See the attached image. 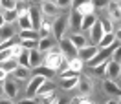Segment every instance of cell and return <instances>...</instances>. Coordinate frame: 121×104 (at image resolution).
<instances>
[{
  "instance_id": "obj_47",
  "label": "cell",
  "mask_w": 121,
  "mask_h": 104,
  "mask_svg": "<svg viewBox=\"0 0 121 104\" xmlns=\"http://www.w3.org/2000/svg\"><path fill=\"white\" fill-rule=\"evenodd\" d=\"M81 100H83L81 97H73V99L70 100V104H81Z\"/></svg>"
},
{
  "instance_id": "obj_30",
  "label": "cell",
  "mask_w": 121,
  "mask_h": 104,
  "mask_svg": "<svg viewBox=\"0 0 121 104\" xmlns=\"http://www.w3.org/2000/svg\"><path fill=\"white\" fill-rule=\"evenodd\" d=\"M108 62V60H106ZM106 62H101V64H97V66H92V73L97 75V77H101V79H105L106 75Z\"/></svg>"
},
{
  "instance_id": "obj_41",
  "label": "cell",
  "mask_w": 121,
  "mask_h": 104,
  "mask_svg": "<svg viewBox=\"0 0 121 104\" xmlns=\"http://www.w3.org/2000/svg\"><path fill=\"white\" fill-rule=\"evenodd\" d=\"M55 4H57L60 9L62 8H70V6H72V0H55Z\"/></svg>"
},
{
  "instance_id": "obj_56",
  "label": "cell",
  "mask_w": 121,
  "mask_h": 104,
  "mask_svg": "<svg viewBox=\"0 0 121 104\" xmlns=\"http://www.w3.org/2000/svg\"><path fill=\"white\" fill-rule=\"evenodd\" d=\"M0 86H4V80H0Z\"/></svg>"
},
{
  "instance_id": "obj_38",
  "label": "cell",
  "mask_w": 121,
  "mask_h": 104,
  "mask_svg": "<svg viewBox=\"0 0 121 104\" xmlns=\"http://www.w3.org/2000/svg\"><path fill=\"white\" fill-rule=\"evenodd\" d=\"M101 26H103V33H114L112 20H103V22H101Z\"/></svg>"
},
{
  "instance_id": "obj_59",
  "label": "cell",
  "mask_w": 121,
  "mask_h": 104,
  "mask_svg": "<svg viewBox=\"0 0 121 104\" xmlns=\"http://www.w3.org/2000/svg\"><path fill=\"white\" fill-rule=\"evenodd\" d=\"M0 9H2V8H0ZM0 13H2V11H0Z\"/></svg>"
},
{
  "instance_id": "obj_7",
  "label": "cell",
  "mask_w": 121,
  "mask_h": 104,
  "mask_svg": "<svg viewBox=\"0 0 121 104\" xmlns=\"http://www.w3.org/2000/svg\"><path fill=\"white\" fill-rule=\"evenodd\" d=\"M77 88H79L81 97H86V95H90L92 91H94V82H92L90 77H79V84H77Z\"/></svg>"
},
{
  "instance_id": "obj_55",
  "label": "cell",
  "mask_w": 121,
  "mask_h": 104,
  "mask_svg": "<svg viewBox=\"0 0 121 104\" xmlns=\"http://www.w3.org/2000/svg\"><path fill=\"white\" fill-rule=\"evenodd\" d=\"M33 2H44V0H33Z\"/></svg>"
},
{
  "instance_id": "obj_23",
  "label": "cell",
  "mask_w": 121,
  "mask_h": 104,
  "mask_svg": "<svg viewBox=\"0 0 121 104\" xmlns=\"http://www.w3.org/2000/svg\"><path fill=\"white\" fill-rule=\"evenodd\" d=\"M97 22V18H95V15L92 13V15H84L83 16V22H81V29L83 31H90L92 26Z\"/></svg>"
},
{
  "instance_id": "obj_28",
  "label": "cell",
  "mask_w": 121,
  "mask_h": 104,
  "mask_svg": "<svg viewBox=\"0 0 121 104\" xmlns=\"http://www.w3.org/2000/svg\"><path fill=\"white\" fill-rule=\"evenodd\" d=\"M30 11V9H28ZM28 11L24 13V15L18 16V26H20V29H33V26H31V20H30V15H28Z\"/></svg>"
},
{
  "instance_id": "obj_6",
  "label": "cell",
  "mask_w": 121,
  "mask_h": 104,
  "mask_svg": "<svg viewBox=\"0 0 121 104\" xmlns=\"http://www.w3.org/2000/svg\"><path fill=\"white\" fill-rule=\"evenodd\" d=\"M40 11L44 16H59L60 8L55 4V0H44L40 2Z\"/></svg>"
},
{
  "instance_id": "obj_8",
  "label": "cell",
  "mask_w": 121,
  "mask_h": 104,
  "mask_svg": "<svg viewBox=\"0 0 121 104\" xmlns=\"http://www.w3.org/2000/svg\"><path fill=\"white\" fill-rule=\"evenodd\" d=\"M106 77H108L110 80L119 79V77H121V66H119V62H116V60H112V59L106 62Z\"/></svg>"
},
{
  "instance_id": "obj_57",
  "label": "cell",
  "mask_w": 121,
  "mask_h": 104,
  "mask_svg": "<svg viewBox=\"0 0 121 104\" xmlns=\"http://www.w3.org/2000/svg\"><path fill=\"white\" fill-rule=\"evenodd\" d=\"M119 104H121V97H119Z\"/></svg>"
},
{
  "instance_id": "obj_9",
  "label": "cell",
  "mask_w": 121,
  "mask_h": 104,
  "mask_svg": "<svg viewBox=\"0 0 121 104\" xmlns=\"http://www.w3.org/2000/svg\"><path fill=\"white\" fill-rule=\"evenodd\" d=\"M53 35V22L48 20V16H42V22L39 28V37L40 38H50Z\"/></svg>"
},
{
  "instance_id": "obj_32",
  "label": "cell",
  "mask_w": 121,
  "mask_h": 104,
  "mask_svg": "<svg viewBox=\"0 0 121 104\" xmlns=\"http://www.w3.org/2000/svg\"><path fill=\"white\" fill-rule=\"evenodd\" d=\"M18 66H24V68H30V49H24L22 55L18 57Z\"/></svg>"
},
{
  "instance_id": "obj_13",
  "label": "cell",
  "mask_w": 121,
  "mask_h": 104,
  "mask_svg": "<svg viewBox=\"0 0 121 104\" xmlns=\"http://www.w3.org/2000/svg\"><path fill=\"white\" fill-rule=\"evenodd\" d=\"M44 62V53L39 51V49H31L30 51V68H39L40 64Z\"/></svg>"
},
{
  "instance_id": "obj_58",
  "label": "cell",
  "mask_w": 121,
  "mask_h": 104,
  "mask_svg": "<svg viewBox=\"0 0 121 104\" xmlns=\"http://www.w3.org/2000/svg\"><path fill=\"white\" fill-rule=\"evenodd\" d=\"M119 66H121V60H119Z\"/></svg>"
},
{
  "instance_id": "obj_16",
  "label": "cell",
  "mask_w": 121,
  "mask_h": 104,
  "mask_svg": "<svg viewBox=\"0 0 121 104\" xmlns=\"http://www.w3.org/2000/svg\"><path fill=\"white\" fill-rule=\"evenodd\" d=\"M81 22H83V15H81L77 9H72V15H70V28L73 29V33L81 29Z\"/></svg>"
},
{
  "instance_id": "obj_26",
  "label": "cell",
  "mask_w": 121,
  "mask_h": 104,
  "mask_svg": "<svg viewBox=\"0 0 121 104\" xmlns=\"http://www.w3.org/2000/svg\"><path fill=\"white\" fill-rule=\"evenodd\" d=\"M13 75H15L17 80H28V79H30V68L18 66L15 71H13Z\"/></svg>"
},
{
  "instance_id": "obj_54",
  "label": "cell",
  "mask_w": 121,
  "mask_h": 104,
  "mask_svg": "<svg viewBox=\"0 0 121 104\" xmlns=\"http://www.w3.org/2000/svg\"><path fill=\"white\" fill-rule=\"evenodd\" d=\"M110 2H116V4H121V0H110Z\"/></svg>"
},
{
  "instance_id": "obj_2",
  "label": "cell",
  "mask_w": 121,
  "mask_h": 104,
  "mask_svg": "<svg viewBox=\"0 0 121 104\" xmlns=\"http://www.w3.org/2000/svg\"><path fill=\"white\" fill-rule=\"evenodd\" d=\"M68 26H70V16H66V15L55 16V20H53V37L57 40H60L64 37L66 29H68Z\"/></svg>"
},
{
  "instance_id": "obj_44",
  "label": "cell",
  "mask_w": 121,
  "mask_h": 104,
  "mask_svg": "<svg viewBox=\"0 0 121 104\" xmlns=\"http://www.w3.org/2000/svg\"><path fill=\"white\" fill-rule=\"evenodd\" d=\"M84 2H90V0H72V8H73V9H77L79 6H83Z\"/></svg>"
},
{
  "instance_id": "obj_60",
  "label": "cell",
  "mask_w": 121,
  "mask_h": 104,
  "mask_svg": "<svg viewBox=\"0 0 121 104\" xmlns=\"http://www.w3.org/2000/svg\"><path fill=\"white\" fill-rule=\"evenodd\" d=\"M17 2H18V0H17Z\"/></svg>"
},
{
  "instance_id": "obj_46",
  "label": "cell",
  "mask_w": 121,
  "mask_h": 104,
  "mask_svg": "<svg viewBox=\"0 0 121 104\" xmlns=\"http://www.w3.org/2000/svg\"><path fill=\"white\" fill-rule=\"evenodd\" d=\"M0 104H15V102H13V99H8V97L2 99V97H0Z\"/></svg>"
},
{
  "instance_id": "obj_19",
  "label": "cell",
  "mask_w": 121,
  "mask_h": 104,
  "mask_svg": "<svg viewBox=\"0 0 121 104\" xmlns=\"http://www.w3.org/2000/svg\"><path fill=\"white\" fill-rule=\"evenodd\" d=\"M70 40H72V44L75 46L77 49H81V48H84V46L88 44V42H86V37H84L83 33H79V31H75V33L70 37Z\"/></svg>"
},
{
  "instance_id": "obj_42",
  "label": "cell",
  "mask_w": 121,
  "mask_h": 104,
  "mask_svg": "<svg viewBox=\"0 0 121 104\" xmlns=\"http://www.w3.org/2000/svg\"><path fill=\"white\" fill-rule=\"evenodd\" d=\"M75 75H79V73L72 71V69H66V71H60V79H68V77H75Z\"/></svg>"
},
{
  "instance_id": "obj_11",
  "label": "cell",
  "mask_w": 121,
  "mask_h": 104,
  "mask_svg": "<svg viewBox=\"0 0 121 104\" xmlns=\"http://www.w3.org/2000/svg\"><path fill=\"white\" fill-rule=\"evenodd\" d=\"M28 15H30V20H31V26H33V29H37L40 28V22H42V11L40 8H33L31 6L30 11H28Z\"/></svg>"
},
{
  "instance_id": "obj_20",
  "label": "cell",
  "mask_w": 121,
  "mask_h": 104,
  "mask_svg": "<svg viewBox=\"0 0 121 104\" xmlns=\"http://www.w3.org/2000/svg\"><path fill=\"white\" fill-rule=\"evenodd\" d=\"M52 48H55V42H53V38H39V46H37V49L39 51H42L46 55V51H50Z\"/></svg>"
},
{
  "instance_id": "obj_15",
  "label": "cell",
  "mask_w": 121,
  "mask_h": 104,
  "mask_svg": "<svg viewBox=\"0 0 121 104\" xmlns=\"http://www.w3.org/2000/svg\"><path fill=\"white\" fill-rule=\"evenodd\" d=\"M11 38H15V29L11 24H6L4 28H0V44L2 42H11Z\"/></svg>"
},
{
  "instance_id": "obj_36",
  "label": "cell",
  "mask_w": 121,
  "mask_h": 104,
  "mask_svg": "<svg viewBox=\"0 0 121 104\" xmlns=\"http://www.w3.org/2000/svg\"><path fill=\"white\" fill-rule=\"evenodd\" d=\"M53 89H55V86H53L52 82H50V79H48V80H46L44 84L40 86V89H39L37 95H42V93H46V91H53Z\"/></svg>"
},
{
  "instance_id": "obj_4",
  "label": "cell",
  "mask_w": 121,
  "mask_h": 104,
  "mask_svg": "<svg viewBox=\"0 0 121 104\" xmlns=\"http://www.w3.org/2000/svg\"><path fill=\"white\" fill-rule=\"evenodd\" d=\"M48 80V79H44V77H40V75H33V79H31V82L28 84V88H26V95L30 97H37L39 89H40V86L44 84V82Z\"/></svg>"
},
{
  "instance_id": "obj_37",
  "label": "cell",
  "mask_w": 121,
  "mask_h": 104,
  "mask_svg": "<svg viewBox=\"0 0 121 104\" xmlns=\"http://www.w3.org/2000/svg\"><path fill=\"white\" fill-rule=\"evenodd\" d=\"M11 57H13V49H11V48H6V49H2V51H0V64H2L4 60L11 59Z\"/></svg>"
},
{
  "instance_id": "obj_45",
  "label": "cell",
  "mask_w": 121,
  "mask_h": 104,
  "mask_svg": "<svg viewBox=\"0 0 121 104\" xmlns=\"http://www.w3.org/2000/svg\"><path fill=\"white\" fill-rule=\"evenodd\" d=\"M8 71H6V69H2V68H0V80H8Z\"/></svg>"
},
{
  "instance_id": "obj_34",
  "label": "cell",
  "mask_w": 121,
  "mask_h": 104,
  "mask_svg": "<svg viewBox=\"0 0 121 104\" xmlns=\"http://www.w3.org/2000/svg\"><path fill=\"white\" fill-rule=\"evenodd\" d=\"M17 0H0V8L2 11H6V9H17Z\"/></svg>"
},
{
  "instance_id": "obj_49",
  "label": "cell",
  "mask_w": 121,
  "mask_h": 104,
  "mask_svg": "<svg viewBox=\"0 0 121 104\" xmlns=\"http://www.w3.org/2000/svg\"><path fill=\"white\" fill-rule=\"evenodd\" d=\"M116 38H117V40H119V42H121V28H119V29H117V31H116Z\"/></svg>"
},
{
  "instance_id": "obj_24",
  "label": "cell",
  "mask_w": 121,
  "mask_h": 104,
  "mask_svg": "<svg viewBox=\"0 0 121 104\" xmlns=\"http://www.w3.org/2000/svg\"><path fill=\"white\" fill-rule=\"evenodd\" d=\"M0 68L2 69H6L8 73H13L17 68H18V60L15 59V57H11V59H8V60H4L2 64H0Z\"/></svg>"
},
{
  "instance_id": "obj_43",
  "label": "cell",
  "mask_w": 121,
  "mask_h": 104,
  "mask_svg": "<svg viewBox=\"0 0 121 104\" xmlns=\"http://www.w3.org/2000/svg\"><path fill=\"white\" fill-rule=\"evenodd\" d=\"M18 104H39V100L35 99V97H28V99H22V100H18Z\"/></svg>"
},
{
  "instance_id": "obj_12",
  "label": "cell",
  "mask_w": 121,
  "mask_h": 104,
  "mask_svg": "<svg viewBox=\"0 0 121 104\" xmlns=\"http://www.w3.org/2000/svg\"><path fill=\"white\" fill-rule=\"evenodd\" d=\"M103 88H105V91L110 97H117V99L121 97V88L110 79H103Z\"/></svg>"
},
{
  "instance_id": "obj_14",
  "label": "cell",
  "mask_w": 121,
  "mask_h": 104,
  "mask_svg": "<svg viewBox=\"0 0 121 104\" xmlns=\"http://www.w3.org/2000/svg\"><path fill=\"white\" fill-rule=\"evenodd\" d=\"M106 11H108V15H110V20H116V22H119V20H121V4L108 2Z\"/></svg>"
},
{
  "instance_id": "obj_22",
  "label": "cell",
  "mask_w": 121,
  "mask_h": 104,
  "mask_svg": "<svg viewBox=\"0 0 121 104\" xmlns=\"http://www.w3.org/2000/svg\"><path fill=\"white\" fill-rule=\"evenodd\" d=\"M18 38H22V40H39L40 37H39L37 29H20Z\"/></svg>"
},
{
  "instance_id": "obj_52",
  "label": "cell",
  "mask_w": 121,
  "mask_h": 104,
  "mask_svg": "<svg viewBox=\"0 0 121 104\" xmlns=\"http://www.w3.org/2000/svg\"><path fill=\"white\" fill-rule=\"evenodd\" d=\"M105 104H119V102H117V100H114V99H112V100H108V102H105Z\"/></svg>"
},
{
  "instance_id": "obj_10",
  "label": "cell",
  "mask_w": 121,
  "mask_h": 104,
  "mask_svg": "<svg viewBox=\"0 0 121 104\" xmlns=\"http://www.w3.org/2000/svg\"><path fill=\"white\" fill-rule=\"evenodd\" d=\"M103 26H101V20H97V22L92 26V29H90V44L94 46H97L99 44V40L103 38Z\"/></svg>"
},
{
  "instance_id": "obj_25",
  "label": "cell",
  "mask_w": 121,
  "mask_h": 104,
  "mask_svg": "<svg viewBox=\"0 0 121 104\" xmlns=\"http://www.w3.org/2000/svg\"><path fill=\"white\" fill-rule=\"evenodd\" d=\"M33 71H35V75H40V77H44V79H52L53 75H55V71L50 69V68H46L44 64H40L39 68H33Z\"/></svg>"
},
{
  "instance_id": "obj_18",
  "label": "cell",
  "mask_w": 121,
  "mask_h": 104,
  "mask_svg": "<svg viewBox=\"0 0 121 104\" xmlns=\"http://www.w3.org/2000/svg\"><path fill=\"white\" fill-rule=\"evenodd\" d=\"M114 42H117V38H116V33H105L103 38L99 40L97 48L99 49H103V48H108V46H112Z\"/></svg>"
},
{
  "instance_id": "obj_1",
  "label": "cell",
  "mask_w": 121,
  "mask_h": 104,
  "mask_svg": "<svg viewBox=\"0 0 121 104\" xmlns=\"http://www.w3.org/2000/svg\"><path fill=\"white\" fill-rule=\"evenodd\" d=\"M46 68H50V69H53V71H66L68 69V59L62 55V51H60L59 48H52L50 51H46L44 55V62H42Z\"/></svg>"
},
{
  "instance_id": "obj_48",
  "label": "cell",
  "mask_w": 121,
  "mask_h": 104,
  "mask_svg": "<svg viewBox=\"0 0 121 104\" xmlns=\"http://www.w3.org/2000/svg\"><path fill=\"white\" fill-rule=\"evenodd\" d=\"M6 26V18H4V15L0 13V28H4Z\"/></svg>"
},
{
  "instance_id": "obj_62",
  "label": "cell",
  "mask_w": 121,
  "mask_h": 104,
  "mask_svg": "<svg viewBox=\"0 0 121 104\" xmlns=\"http://www.w3.org/2000/svg\"><path fill=\"white\" fill-rule=\"evenodd\" d=\"M119 79H121V77H119Z\"/></svg>"
},
{
  "instance_id": "obj_61",
  "label": "cell",
  "mask_w": 121,
  "mask_h": 104,
  "mask_svg": "<svg viewBox=\"0 0 121 104\" xmlns=\"http://www.w3.org/2000/svg\"><path fill=\"white\" fill-rule=\"evenodd\" d=\"M24 2H26V0H24Z\"/></svg>"
},
{
  "instance_id": "obj_5",
  "label": "cell",
  "mask_w": 121,
  "mask_h": 104,
  "mask_svg": "<svg viewBox=\"0 0 121 104\" xmlns=\"http://www.w3.org/2000/svg\"><path fill=\"white\" fill-rule=\"evenodd\" d=\"M97 51H99V48H97V46H94V44L88 46V44H86L84 48H81V49L77 51V57L83 60V62H90V60L94 59L95 55H97Z\"/></svg>"
},
{
  "instance_id": "obj_33",
  "label": "cell",
  "mask_w": 121,
  "mask_h": 104,
  "mask_svg": "<svg viewBox=\"0 0 121 104\" xmlns=\"http://www.w3.org/2000/svg\"><path fill=\"white\" fill-rule=\"evenodd\" d=\"M18 44L22 46L24 49H37V46H39V40H22V38H20V42H18Z\"/></svg>"
},
{
  "instance_id": "obj_17",
  "label": "cell",
  "mask_w": 121,
  "mask_h": 104,
  "mask_svg": "<svg viewBox=\"0 0 121 104\" xmlns=\"http://www.w3.org/2000/svg\"><path fill=\"white\" fill-rule=\"evenodd\" d=\"M4 93L8 99H15L17 93H18V88H17V80H4Z\"/></svg>"
},
{
  "instance_id": "obj_40",
  "label": "cell",
  "mask_w": 121,
  "mask_h": 104,
  "mask_svg": "<svg viewBox=\"0 0 121 104\" xmlns=\"http://www.w3.org/2000/svg\"><path fill=\"white\" fill-rule=\"evenodd\" d=\"M112 60H116V62H119L121 60V44L114 49V53H112Z\"/></svg>"
},
{
  "instance_id": "obj_39",
  "label": "cell",
  "mask_w": 121,
  "mask_h": 104,
  "mask_svg": "<svg viewBox=\"0 0 121 104\" xmlns=\"http://www.w3.org/2000/svg\"><path fill=\"white\" fill-rule=\"evenodd\" d=\"M108 2H110V0H92V4H94L95 9H105L106 6H108Z\"/></svg>"
},
{
  "instance_id": "obj_35",
  "label": "cell",
  "mask_w": 121,
  "mask_h": 104,
  "mask_svg": "<svg viewBox=\"0 0 121 104\" xmlns=\"http://www.w3.org/2000/svg\"><path fill=\"white\" fill-rule=\"evenodd\" d=\"M37 97H39V99H40L44 104H50L53 99H55V89H53V91H46V93H42V95H37Z\"/></svg>"
},
{
  "instance_id": "obj_51",
  "label": "cell",
  "mask_w": 121,
  "mask_h": 104,
  "mask_svg": "<svg viewBox=\"0 0 121 104\" xmlns=\"http://www.w3.org/2000/svg\"><path fill=\"white\" fill-rule=\"evenodd\" d=\"M81 104H94V102H90V100H86V99H83V100H81Z\"/></svg>"
},
{
  "instance_id": "obj_53",
  "label": "cell",
  "mask_w": 121,
  "mask_h": 104,
  "mask_svg": "<svg viewBox=\"0 0 121 104\" xmlns=\"http://www.w3.org/2000/svg\"><path fill=\"white\" fill-rule=\"evenodd\" d=\"M2 93H4V86H0V97H2Z\"/></svg>"
},
{
  "instance_id": "obj_3",
  "label": "cell",
  "mask_w": 121,
  "mask_h": 104,
  "mask_svg": "<svg viewBox=\"0 0 121 104\" xmlns=\"http://www.w3.org/2000/svg\"><path fill=\"white\" fill-rule=\"evenodd\" d=\"M59 49L62 51V55H64L66 59H75V57H77V51H79L75 46L72 44V40H70V38H60V40H59Z\"/></svg>"
},
{
  "instance_id": "obj_27",
  "label": "cell",
  "mask_w": 121,
  "mask_h": 104,
  "mask_svg": "<svg viewBox=\"0 0 121 104\" xmlns=\"http://www.w3.org/2000/svg\"><path fill=\"white\" fill-rule=\"evenodd\" d=\"M68 69L75 71V73H81L83 71V60L75 57V59H68Z\"/></svg>"
},
{
  "instance_id": "obj_29",
  "label": "cell",
  "mask_w": 121,
  "mask_h": 104,
  "mask_svg": "<svg viewBox=\"0 0 121 104\" xmlns=\"http://www.w3.org/2000/svg\"><path fill=\"white\" fill-rule=\"evenodd\" d=\"M2 15L6 18V24H13L18 20V13H17V9H6V11H2Z\"/></svg>"
},
{
  "instance_id": "obj_50",
  "label": "cell",
  "mask_w": 121,
  "mask_h": 104,
  "mask_svg": "<svg viewBox=\"0 0 121 104\" xmlns=\"http://www.w3.org/2000/svg\"><path fill=\"white\" fill-rule=\"evenodd\" d=\"M50 104H62V100H59V99L55 97V99H53V100H52V102H50Z\"/></svg>"
},
{
  "instance_id": "obj_21",
  "label": "cell",
  "mask_w": 121,
  "mask_h": 104,
  "mask_svg": "<svg viewBox=\"0 0 121 104\" xmlns=\"http://www.w3.org/2000/svg\"><path fill=\"white\" fill-rule=\"evenodd\" d=\"M79 77H81V75L68 77V79H60V88L62 89H73L77 84H79Z\"/></svg>"
},
{
  "instance_id": "obj_31",
  "label": "cell",
  "mask_w": 121,
  "mask_h": 104,
  "mask_svg": "<svg viewBox=\"0 0 121 104\" xmlns=\"http://www.w3.org/2000/svg\"><path fill=\"white\" fill-rule=\"evenodd\" d=\"M94 9H95V8H94V4H92V0H90V2H84L83 6H79L77 11L84 16V15H92V13H94Z\"/></svg>"
}]
</instances>
